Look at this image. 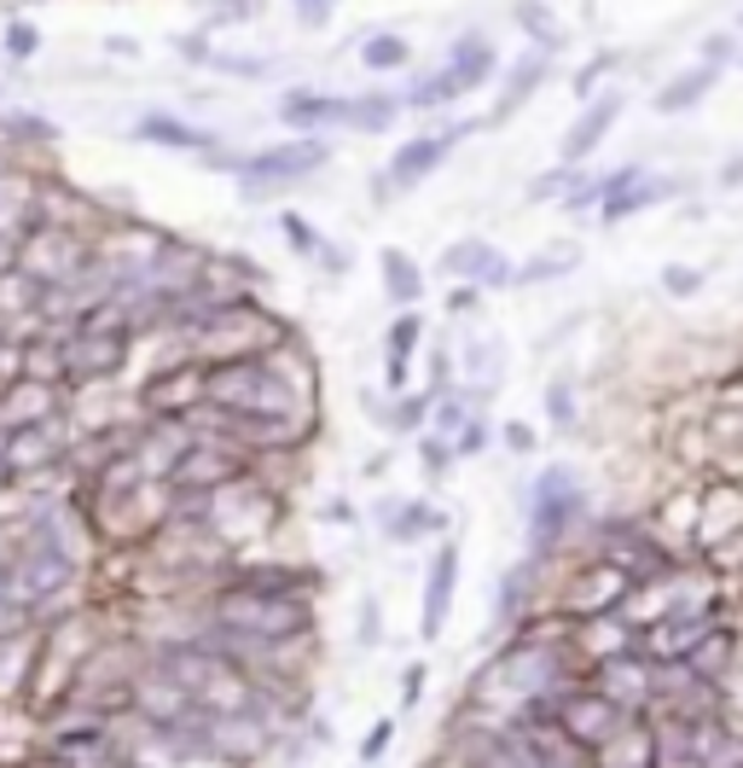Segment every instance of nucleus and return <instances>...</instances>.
<instances>
[{"instance_id":"obj_4","label":"nucleus","mask_w":743,"mask_h":768,"mask_svg":"<svg viewBox=\"0 0 743 768\" xmlns=\"http://www.w3.org/2000/svg\"><path fill=\"white\" fill-rule=\"evenodd\" d=\"M99 256V228L88 221H30L18 239V268L41 286H76Z\"/></svg>"},{"instance_id":"obj_38","label":"nucleus","mask_w":743,"mask_h":768,"mask_svg":"<svg viewBox=\"0 0 743 768\" xmlns=\"http://www.w3.org/2000/svg\"><path fill=\"white\" fill-rule=\"evenodd\" d=\"M384 640V600L378 594H361V623H355V646H378Z\"/></svg>"},{"instance_id":"obj_9","label":"nucleus","mask_w":743,"mask_h":768,"mask_svg":"<svg viewBox=\"0 0 743 768\" xmlns=\"http://www.w3.org/2000/svg\"><path fill=\"white\" fill-rule=\"evenodd\" d=\"M622 111H628V88H622V83L587 94L581 111H575V123L564 129V140H557V164H592V152L616 134Z\"/></svg>"},{"instance_id":"obj_51","label":"nucleus","mask_w":743,"mask_h":768,"mask_svg":"<svg viewBox=\"0 0 743 768\" xmlns=\"http://www.w3.org/2000/svg\"><path fill=\"white\" fill-rule=\"evenodd\" d=\"M732 70H743V53H738V65H732Z\"/></svg>"},{"instance_id":"obj_22","label":"nucleus","mask_w":743,"mask_h":768,"mask_svg":"<svg viewBox=\"0 0 743 768\" xmlns=\"http://www.w3.org/2000/svg\"><path fill=\"white\" fill-rule=\"evenodd\" d=\"M378 279H384L389 309H419L424 292H430L424 262L412 256V251H401V245H384V251H378Z\"/></svg>"},{"instance_id":"obj_30","label":"nucleus","mask_w":743,"mask_h":768,"mask_svg":"<svg viewBox=\"0 0 743 768\" xmlns=\"http://www.w3.org/2000/svg\"><path fill=\"white\" fill-rule=\"evenodd\" d=\"M447 442H453V454H459V460H477V454H488L494 442H500V426L488 419V408H470V414H465V426L453 431Z\"/></svg>"},{"instance_id":"obj_44","label":"nucleus","mask_w":743,"mask_h":768,"mask_svg":"<svg viewBox=\"0 0 743 768\" xmlns=\"http://www.w3.org/2000/svg\"><path fill=\"white\" fill-rule=\"evenodd\" d=\"M291 7H297V24L325 30V24H332V12H337V0H291Z\"/></svg>"},{"instance_id":"obj_16","label":"nucleus","mask_w":743,"mask_h":768,"mask_svg":"<svg viewBox=\"0 0 743 768\" xmlns=\"http://www.w3.org/2000/svg\"><path fill=\"white\" fill-rule=\"evenodd\" d=\"M279 233H285V245H291V251L308 262V268H320L325 279H343L348 268H355V251L337 245L332 233H320L302 210H279Z\"/></svg>"},{"instance_id":"obj_14","label":"nucleus","mask_w":743,"mask_h":768,"mask_svg":"<svg viewBox=\"0 0 743 768\" xmlns=\"http://www.w3.org/2000/svg\"><path fill=\"white\" fill-rule=\"evenodd\" d=\"M442 274L447 279H470V286L483 292H511V279H518V262H511V251H500L494 239H453V245L442 251Z\"/></svg>"},{"instance_id":"obj_43","label":"nucleus","mask_w":743,"mask_h":768,"mask_svg":"<svg viewBox=\"0 0 743 768\" xmlns=\"http://www.w3.org/2000/svg\"><path fill=\"white\" fill-rule=\"evenodd\" d=\"M389 739H396V716H378V722H372V734L361 739V762H378L389 751Z\"/></svg>"},{"instance_id":"obj_18","label":"nucleus","mask_w":743,"mask_h":768,"mask_svg":"<svg viewBox=\"0 0 743 768\" xmlns=\"http://www.w3.org/2000/svg\"><path fill=\"white\" fill-rule=\"evenodd\" d=\"M134 140H146V146H163V152H180V157H198V152H210L215 146V134L192 123L186 111H140L134 117Z\"/></svg>"},{"instance_id":"obj_36","label":"nucleus","mask_w":743,"mask_h":768,"mask_svg":"<svg viewBox=\"0 0 743 768\" xmlns=\"http://www.w3.org/2000/svg\"><path fill=\"white\" fill-rule=\"evenodd\" d=\"M262 0H203V30H226V24H256Z\"/></svg>"},{"instance_id":"obj_35","label":"nucleus","mask_w":743,"mask_h":768,"mask_svg":"<svg viewBox=\"0 0 743 768\" xmlns=\"http://www.w3.org/2000/svg\"><path fill=\"white\" fill-rule=\"evenodd\" d=\"M598 198H605V175H587V164H581V169L569 175V187H564V198H557V210H564V216H592Z\"/></svg>"},{"instance_id":"obj_34","label":"nucleus","mask_w":743,"mask_h":768,"mask_svg":"<svg viewBox=\"0 0 743 768\" xmlns=\"http://www.w3.org/2000/svg\"><path fill=\"white\" fill-rule=\"evenodd\" d=\"M0 53H7V65H30L41 53V24L35 18H7V30H0Z\"/></svg>"},{"instance_id":"obj_3","label":"nucleus","mask_w":743,"mask_h":768,"mask_svg":"<svg viewBox=\"0 0 743 768\" xmlns=\"http://www.w3.org/2000/svg\"><path fill=\"white\" fill-rule=\"evenodd\" d=\"M279 129L285 134H389L407 117L401 94L372 88V94H325V88H285L279 94Z\"/></svg>"},{"instance_id":"obj_1","label":"nucleus","mask_w":743,"mask_h":768,"mask_svg":"<svg viewBox=\"0 0 743 768\" xmlns=\"http://www.w3.org/2000/svg\"><path fill=\"white\" fill-rule=\"evenodd\" d=\"M518 501H523V553L546 559V564H557L564 553L581 548L592 518H598L587 478L575 472L569 460H546V467L523 483Z\"/></svg>"},{"instance_id":"obj_11","label":"nucleus","mask_w":743,"mask_h":768,"mask_svg":"<svg viewBox=\"0 0 743 768\" xmlns=\"http://www.w3.org/2000/svg\"><path fill=\"white\" fill-rule=\"evenodd\" d=\"M557 76V53H541V47H523L518 58H506L500 65V76H494V83H500V94H494V111L483 117V129H506L511 117H518L523 106L534 94H541L546 83Z\"/></svg>"},{"instance_id":"obj_40","label":"nucleus","mask_w":743,"mask_h":768,"mask_svg":"<svg viewBox=\"0 0 743 768\" xmlns=\"http://www.w3.org/2000/svg\"><path fill=\"white\" fill-rule=\"evenodd\" d=\"M500 442H506L518 460H534V449H541V431H534L529 419H506V426H500Z\"/></svg>"},{"instance_id":"obj_41","label":"nucleus","mask_w":743,"mask_h":768,"mask_svg":"<svg viewBox=\"0 0 743 768\" xmlns=\"http://www.w3.org/2000/svg\"><path fill=\"white\" fill-rule=\"evenodd\" d=\"M738 53H743V35L738 30H709L703 35V58H714V65H738Z\"/></svg>"},{"instance_id":"obj_8","label":"nucleus","mask_w":743,"mask_h":768,"mask_svg":"<svg viewBox=\"0 0 743 768\" xmlns=\"http://www.w3.org/2000/svg\"><path fill=\"white\" fill-rule=\"evenodd\" d=\"M459 541L453 536H436L430 548V564H424V589H419V640L436 646L447 635V617H453V594H459Z\"/></svg>"},{"instance_id":"obj_31","label":"nucleus","mask_w":743,"mask_h":768,"mask_svg":"<svg viewBox=\"0 0 743 768\" xmlns=\"http://www.w3.org/2000/svg\"><path fill=\"white\" fill-rule=\"evenodd\" d=\"M656 286H663V297H674V303H691V297H703L709 268H703V262H663Z\"/></svg>"},{"instance_id":"obj_50","label":"nucleus","mask_w":743,"mask_h":768,"mask_svg":"<svg viewBox=\"0 0 743 768\" xmlns=\"http://www.w3.org/2000/svg\"><path fill=\"white\" fill-rule=\"evenodd\" d=\"M0 99H7V76H0Z\"/></svg>"},{"instance_id":"obj_49","label":"nucleus","mask_w":743,"mask_h":768,"mask_svg":"<svg viewBox=\"0 0 743 768\" xmlns=\"http://www.w3.org/2000/svg\"><path fill=\"white\" fill-rule=\"evenodd\" d=\"M389 198H396V187H389V175L378 169L372 175V210H389Z\"/></svg>"},{"instance_id":"obj_23","label":"nucleus","mask_w":743,"mask_h":768,"mask_svg":"<svg viewBox=\"0 0 743 768\" xmlns=\"http://www.w3.org/2000/svg\"><path fill=\"white\" fill-rule=\"evenodd\" d=\"M58 140H65V129H58L47 111H35V106H0V146H12L18 157L53 152Z\"/></svg>"},{"instance_id":"obj_21","label":"nucleus","mask_w":743,"mask_h":768,"mask_svg":"<svg viewBox=\"0 0 743 768\" xmlns=\"http://www.w3.org/2000/svg\"><path fill=\"white\" fill-rule=\"evenodd\" d=\"M424 332H430V320L419 309H396V320L384 332V391L389 396L407 391V373H412V355H419Z\"/></svg>"},{"instance_id":"obj_39","label":"nucleus","mask_w":743,"mask_h":768,"mask_svg":"<svg viewBox=\"0 0 743 768\" xmlns=\"http://www.w3.org/2000/svg\"><path fill=\"white\" fill-rule=\"evenodd\" d=\"M581 169V164H557V169H546L541 180H529V205H557L564 198V187H569V175Z\"/></svg>"},{"instance_id":"obj_27","label":"nucleus","mask_w":743,"mask_h":768,"mask_svg":"<svg viewBox=\"0 0 743 768\" xmlns=\"http://www.w3.org/2000/svg\"><path fill=\"white\" fill-rule=\"evenodd\" d=\"M511 24H518L529 35V47H541V53H564L569 47V30L557 24V12L546 7V0H518V7H511Z\"/></svg>"},{"instance_id":"obj_5","label":"nucleus","mask_w":743,"mask_h":768,"mask_svg":"<svg viewBox=\"0 0 743 768\" xmlns=\"http://www.w3.org/2000/svg\"><path fill=\"white\" fill-rule=\"evenodd\" d=\"M686 193V180L679 175H663L656 164H645V157H633V164L610 169L605 175V198H598V228H622V221L645 216L656 205H674V198Z\"/></svg>"},{"instance_id":"obj_52","label":"nucleus","mask_w":743,"mask_h":768,"mask_svg":"<svg viewBox=\"0 0 743 768\" xmlns=\"http://www.w3.org/2000/svg\"><path fill=\"white\" fill-rule=\"evenodd\" d=\"M738 35H743V12H738Z\"/></svg>"},{"instance_id":"obj_6","label":"nucleus","mask_w":743,"mask_h":768,"mask_svg":"<svg viewBox=\"0 0 743 768\" xmlns=\"http://www.w3.org/2000/svg\"><path fill=\"white\" fill-rule=\"evenodd\" d=\"M140 419H198L203 414V355H163L152 378H140L134 391Z\"/></svg>"},{"instance_id":"obj_46","label":"nucleus","mask_w":743,"mask_h":768,"mask_svg":"<svg viewBox=\"0 0 743 768\" xmlns=\"http://www.w3.org/2000/svg\"><path fill=\"white\" fill-rule=\"evenodd\" d=\"M320 518H325V524H348V530H355V524H361V507L337 495V501H325V507H320Z\"/></svg>"},{"instance_id":"obj_28","label":"nucleus","mask_w":743,"mask_h":768,"mask_svg":"<svg viewBox=\"0 0 743 768\" xmlns=\"http://www.w3.org/2000/svg\"><path fill=\"white\" fill-rule=\"evenodd\" d=\"M541 408H546V426H552L557 437H575V431H581V391H575L569 373H557L546 391H541Z\"/></svg>"},{"instance_id":"obj_33","label":"nucleus","mask_w":743,"mask_h":768,"mask_svg":"<svg viewBox=\"0 0 743 768\" xmlns=\"http://www.w3.org/2000/svg\"><path fill=\"white\" fill-rule=\"evenodd\" d=\"M412 449H419V472H424V483H442L453 467H459L453 442H447V437H436V431H419V437H412Z\"/></svg>"},{"instance_id":"obj_24","label":"nucleus","mask_w":743,"mask_h":768,"mask_svg":"<svg viewBox=\"0 0 743 768\" xmlns=\"http://www.w3.org/2000/svg\"><path fill=\"white\" fill-rule=\"evenodd\" d=\"M581 262H587L581 239H552L546 251H534L529 262H518V279H511V286H552V279H569Z\"/></svg>"},{"instance_id":"obj_32","label":"nucleus","mask_w":743,"mask_h":768,"mask_svg":"<svg viewBox=\"0 0 743 768\" xmlns=\"http://www.w3.org/2000/svg\"><path fill=\"white\" fill-rule=\"evenodd\" d=\"M616 70H622V53H616V47L592 53L587 65H575V70H569V94H575V99H587V94H598V88H605Z\"/></svg>"},{"instance_id":"obj_42","label":"nucleus","mask_w":743,"mask_h":768,"mask_svg":"<svg viewBox=\"0 0 743 768\" xmlns=\"http://www.w3.org/2000/svg\"><path fill=\"white\" fill-rule=\"evenodd\" d=\"M483 286H470V279H453V292H447V303H442V315H477L483 309Z\"/></svg>"},{"instance_id":"obj_47","label":"nucleus","mask_w":743,"mask_h":768,"mask_svg":"<svg viewBox=\"0 0 743 768\" xmlns=\"http://www.w3.org/2000/svg\"><path fill=\"white\" fill-rule=\"evenodd\" d=\"M714 187H720V193H738V187H743V152L732 157V164H720V175H714Z\"/></svg>"},{"instance_id":"obj_10","label":"nucleus","mask_w":743,"mask_h":768,"mask_svg":"<svg viewBox=\"0 0 743 768\" xmlns=\"http://www.w3.org/2000/svg\"><path fill=\"white\" fill-rule=\"evenodd\" d=\"M470 129H477V123H453V129H430V134L401 140V146L389 152V164H384L389 187H396V193H412V187H424L430 175H442L447 157L459 152V140H465Z\"/></svg>"},{"instance_id":"obj_7","label":"nucleus","mask_w":743,"mask_h":768,"mask_svg":"<svg viewBox=\"0 0 743 768\" xmlns=\"http://www.w3.org/2000/svg\"><path fill=\"white\" fill-rule=\"evenodd\" d=\"M628 716H633L628 704H622V699H610L605 687L587 681V676H581V681H569V687H564V699H557V722L569 727L575 745H581L587 757L605 751V745L616 739V727H622Z\"/></svg>"},{"instance_id":"obj_2","label":"nucleus","mask_w":743,"mask_h":768,"mask_svg":"<svg viewBox=\"0 0 743 768\" xmlns=\"http://www.w3.org/2000/svg\"><path fill=\"white\" fill-rule=\"evenodd\" d=\"M198 169H215V175H233L239 180V198L244 205H262V198H279L302 187V180H314L325 164H332V140L325 134H285L274 146H256V152H198L192 157Z\"/></svg>"},{"instance_id":"obj_20","label":"nucleus","mask_w":743,"mask_h":768,"mask_svg":"<svg viewBox=\"0 0 743 768\" xmlns=\"http://www.w3.org/2000/svg\"><path fill=\"white\" fill-rule=\"evenodd\" d=\"M35 681V623L0 635V711H24Z\"/></svg>"},{"instance_id":"obj_17","label":"nucleus","mask_w":743,"mask_h":768,"mask_svg":"<svg viewBox=\"0 0 743 768\" xmlns=\"http://www.w3.org/2000/svg\"><path fill=\"white\" fill-rule=\"evenodd\" d=\"M175 47L192 58V65L215 70V76H233V83H274V76H279V58H274V53H221V47L210 42V30L180 35Z\"/></svg>"},{"instance_id":"obj_29","label":"nucleus","mask_w":743,"mask_h":768,"mask_svg":"<svg viewBox=\"0 0 743 768\" xmlns=\"http://www.w3.org/2000/svg\"><path fill=\"white\" fill-rule=\"evenodd\" d=\"M378 426H384L389 437H419V431L430 426V396H424V391H412V384H407V391H396V396H389V408H384V419H378Z\"/></svg>"},{"instance_id":"obj_13","label":"nucleus","mask_w":743,"mask_h":768,"mask_svg":"<svg viewBox=\"0 0 743 768\" xmlns=\"http://www.w3.org/2000/svg\"><path fill=\"white\" fill-rule=\"evenodd\" d=\"M541 605H546V559L523 553L511 571H500V589H494V635H511Z\"/></svg>"},{"instance_id":"obj_26","label":"nucleus","mask_w":743,"mask_h":768,"mask_svg":"<svg viewBox=\"0 0 743 768\" xmlns=\"http://www.w3.org/2000/svg\"><path fill=\"white\" fill-rule=\"evenodd\" d=\"M453 361H459V378H465V384H488V391H500V378H506V350H500V338H494V332L465 338Z\"/></svg>"},{"instance_id":"obj_12","label":"nucleus","mask_w":743,"mask_h":768,"mask_svg":"<svg viewBox=\"0 0 743 768\" xmlns=\"http://www.w3.org/2000/svg\"><path fill=\"white\" fill-rule=\"evenodd\" d=\"M372 530H378L389 548H419V541L447 536V513L430 495H384L372 507Z\"/></svg>"},{"instance_id":"obj_15","label":"nucleus","mask_w":743,"mask_h":768,"mask_svg":"<svg viewBox=\"0 0 743 768\" xmlns=\"http://www.w3.org/2000/svg\"><path fill=\"white\" fill-rule=\"evenodd\" d=\"M500 47L488 42V30H465V35H453L447 42V58H442V70H447V83H453V99H470V94H483L494 76H500Z\"/></svg>"},{"instance_id":"obj_19","label":"nucleus","mask_w":743,"mask_h":768,"mask_svg":"<svg viewBox=\"0 0 743 768\" xmlns=\"http://www.w3.org/2000/svg\"><path fill=\"white\" fill-rule=\"evenodd\" d=\"M720 76H727V65H714V58H697V65H679L663 88H656V117H686V111H697L703 99L720 88Z\"/></svg>"},{"instance_id":"obj_25","label":"nucleus","mask_w":743,"mask_h":768,"mask_svg":"<svg viewBox=\"0 0 743 768\" xmlns=\"http://www.w3.org/2000/svg\"><path fill=\"white\" fill-rule=\"evenodd\" d=\"M355 65L366 76H407L412 70V42H407L401 30H372V35H361Z\"/></svg>"},{"instance_id":"obj_37","label":"nucleus","mask_w":743,"mask_h":768,"mask_svg":"<svg viewBox=\"0 0 743 768\" xmlns=\"http://www.w3.org/2000/svg\"><path fill=\"white\" fill-rule=\"evenodd\" d=\"M30 623H41L24 600L12 594V582H7V571H0V635H12V629H30Z\"/></svg>"},{"instance_id":"obj_48","label":"nucleus","mask_w":743,"mask_h":768,"mask_svg":"<svg viewBox=\"0 0 743 768\" xmlns=\"http://www.w3.org/2000/svg\"><path fill=\"white\" fill-rule=\"evenodd\" d=\"M99 47H106V58H140V42H134V35H106Z\"/></svg>"},{"instance_id":"obj_45","label":"nucleus","mask_w":743,"mask_h":768,"mask_svg":"<svg viewBox=\"0 0 743 768\" xmlns=\"http://www.w3.org/2000/svg\"><path fill=\"white\" fill-rule=\"evenodd\" d=\"M424 670H430V663H407V676H401V711H412V704H419V693H424Z\"/></svg>"}]
</instances>
